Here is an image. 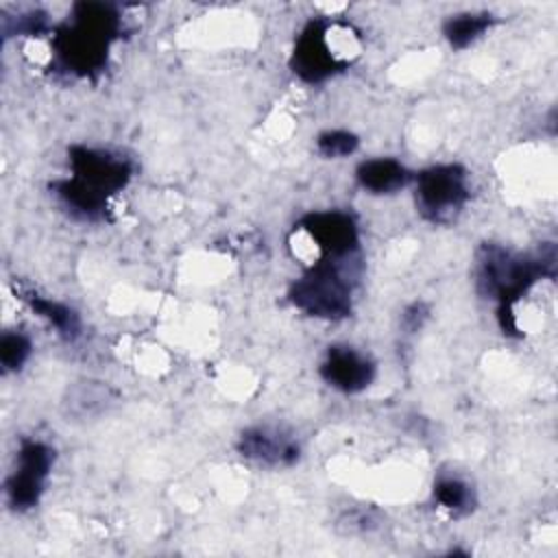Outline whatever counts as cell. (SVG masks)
Here are the masks:
<instances>
[{
    "mask_svg": "<svg viewBox=\"0 0 558 558\" xmlns=\"http://www.w3.org/2000/svg\"><path fill=\"white\" fill-rule=\"evenodd\" d=\"M120 15L111 4L78 2L72 17L52 35L57 63L72 76L89 78L105 70L109 48L120 37Z\"/></svg>",
    "mask_w": 558,
    "mask_h": 558,
    "instance_id": "obj_1",
    "label": "cell"
},
{
    "mask_svg": "<svg viewBox=\"0 0 558 558\" xmlns=\"http://www.w3.org/2000/svg\"><path fill=\"white\" fill-rule=\"evenodd\" d=\"M556 275V251L547 246L538 255H519L499 244H482L475 253V288L499 303V318L514 316V303L541 279Z\"/></svg>",
    "mask_w": 558,
    "mask_h": 558,
    "instance_id": "obj_2",
    "label": "cell"
},
{
    "mask_svg": "<svg viewBox=\"0 0 558 558\" xmlns=\"http://www.w3.org/2000/svg\"><path fill=\"white\" fill-rule=\"evenodd\" d=\"M290 301L307 316L342 320L353 310V286L340 259L320 257L292 283Z\"/></svg>",
    "mask_w": 558,
    "mask_h": 558,
    "instance_id": "obj_3",
    "label": "cell"
},
{
    "mask_svg": "<svg viewBox=\"0 0 558 558\" xmlns=\"http://www.w3.org/2000/svg\"><path fill=\"white\" fill-rule=\"evenodd\" d=\"M416 211L434 225L453 220L469 201L466 170L460 163H436L416 174Z\"/></svg>",
    "mask_w": 558,
    "mask_h": 558,
    "instance_id": "obj_4",
    "label": "cell"
},
{
    "mask_svg": "<svg viewBox=\"0 0 558 558\" xmlns=\"http://www.w3.org/2000/svg\"><path fill=\"white\" fill-rule=\"evenodd\" d=\"M54 464V449L41 440H22L15 469L7 480V501L13 510H31L39 504L50 469Z\"/></svg>",
    "mask_w": 558,
    "mask_h": 558,
    "instance_id": "obj_5",
    "label": "cell"
},
{
    "mask_svg": "<svg viewBox=\"0 0 558 558\" xmlns=\"http://www.w3.org/2000/svg\"><path fill=\"white\" fill-rule=\"evenodd\" d=\"M68 155L72 179H76L78 183H83L85 187L105 198L118 194L131 181V163L120 155L81 144L72 146Z\"/></svg>",
    "mask_w": 558,
    "mask_h": 558,
    "instance_id": "obj_6",
    "label": "cell"
},
{
    "mask_svg": "<svg viewBox=\"0 0 558 558\" xmlns=\"http://www.w3.org/2000/svg\"><path fill=\"white\" fill-rule=\"evenodd\" d=\"M327 31L329 26L325 20H310L294 41L290 68L305 83H323L342 72L349 63L331 50Z\"/></svg>",
    "mask_w": 558,
    "mask_h": 558,
    "instance_id": "obj_7",
    "label": "cell"
},
{
    "mask_svg": "<svg viewBox=\"0 0 558 558\" xmlns=\"http://www.w3.org/2000/svg\"><path fill=\"white\" fill-rule=\"evenodd\" d=\"M299 227L310 235L323 257L344 259L357 251L360 233L351 214L327 209L310 211L301 218Z\"/></svg>",
    "mask_w": 558,
    "mask_h": 558,
    "instance_id": "obj_8",
    "label": "cell"
},
{
    "mask_svg": "<svg viewBox=\"0 0 558 558\" xmlns=\"http://www.w3.org/2000/svg\"><path fill=\"white\" fill-rule=\"evenodd\" d=\"M238 451L242 458L270 469L292 466L301 458L296 438L272 425H255L244 429L238 438Z\"/></svg>",
    "mask_w": 558,
    "mask_h": 558,
    "instance_id": "obj_9",
    "label": "cell"
},
{
    "mask_svg": "<svg viewBox=\"0 0 558 558\" xmlns=\"http://www.w3.org/2000/svg\"><path fill=\"white\" fill-rule=\"evenodd\" d=\"M320 377L331 388L355 395L373 384L375 364L353 347L333 344L325 353V360L320 364Z\"/></svg>",
    "mask_w": 558,
    "mask_h": 558,
    "instance_id": "obj_10",
    "label": "cell"
},
{
    "mask_svg": "<svg viewBox=\"0 0 558 558\" xmlns=\"http://www.w3.org/2000/svg\"><path fill=\"white\" fill-rule=\"evenodd\" d=\"M357 183L373 194H392L410 181L408 168L392 157L366 159L355 170Z\"/></svg>",
    "mask_w": 558,
    "mask_h": 558,
    "instance_id": "obj_11",
    "label": "cell"
},
{
    "mask_svg": "<svg viewBox=\"0 0 558 558\" xmlns=\"http://www.w3.org/2000/svg\"><path fill=\"white\" fill-rule=\"evenodd\" d=\"M54 194L59 196V201L76 216L85 218V220H102L107 214V203L109 198L92 192L89 187H85L83 183H78L76 179H63L57 181L52 185Z\"/></svg>",
    "mask_w": 558,
    "mask_h": 558,
    "instance_id": "obj_12",
    "label": "cell"
},
{
    "mask_svg": "<svg viewBox=\"0 0 558 558\" xmlns=\"http://www.w3.org/2000/svg\"><path fill=\"white\" fill-rule=\"evenodd\" d=\"M20 294H22V299L28 303V307L37 316H41L46 323H50L57 329V333L63 340L78 338V333H81V318H78V314L72 307H68L65 303L52 301L48 296H41V294L33 292V290H22Z\"/></svg>",
    "mask_w": 558,
    "mask_h": 558,
    "instance_id": "obj_13",
    "label": "cell"
},
{
    "mask_svg": "<svg viewBox=\"0 0 558 558\" xmlns=\"http://www.w3.org/2000/svg\"><path fill=\"white\" fill-rule=\"evenodd\" d=\"M490 13H458L442 24V35L451 48L462 50L484 37L493 26Z\"/></svg>",
    "mask_w": 558,
    "mask_h": 558,
    "instance_id": "obj_14",
    "label": "cell"
},
{
    "mask_svg": "<svg viewBox=\"0 0 558 558\" xmlns=\"http://www.w3.org/2000/svg\"><path fill=\"white\" fill-rule=\"evenodd\" d=\"M111 403L109 388L100 381H83L76 388L70 390V397L65 401L68 412L76 416H94L96 412H102Z\"/></svg>",
    "mask_w": 558,
    "mask_h": 558,
    "instance_id": "obj_15",
    "label": "cell"
},
{
    "mask_svg": "<svg viewBox=\"0 0 558 558\" xmlns=\"http://www.w3.org/2000/svg\"><path fill=\"white\" fill-rule=\"evenodd\" d=\"M434 499L451 514H466L475 504L473 488L460 477H440L434 484Z\"/></svg>",
    "mask_w": 558,
    "mask_h": 558,
    "instance_id": "obj_16",
    "label": "cell"
},
{
    "mask_svg": "<svg viewBox=\"0 0 558 558\" xmlns=\"http://www.w3.org/2000/svg\"><path fill=\"white\" fill-rule=\"evenodd\" d=\"M33 342L22 331H4L0 338V364L4 373L20 371L31 357Z\"/></svg>",
    "mask_w": 558,
    "mask_h": 558,
    "instance_id": "obj_17",
    "label": "cell"
},
{
    "mask_svg": "<svg viewBox=\"0 0 558 558\" xmlns=\"http://www.w3.org/2000/svg\"><path fill=\"white\" fill-rule=\"evenodd\" d=\"M360 140L355 133L344 129H329L316 137V150L327 159H340L355 153Z\"/></svg>",
    "mask_w": 558,
    "mask_h": 558,
    "instance_id": "obj_18",
    "label": "cell"
},
{
    "mask_svg": "<svg viewBox=\"0 0 558 558\" xmlns=\"http://www.w3.org/2000/svg\"><path fill=\"white\" fill-rule=\"evenodd\" d=\"M11 28H13L15 33L28 35V37L41 35V33L48 31V17H46L44 13H39V11H31V13L20 15V17L13 22Z\"/></svg>",
    "mask_w": 558,
    "mask_h": 558,
    "instance_id": "obj_19",
    "label": "cell"
},
{
    "mask_svg": "<svg viewBox=\"0 0 558 558\" xmlns=\"http://www.w3.org/2000/svg\"><path fill=\"white\" fill-rule=\"evenodd\" d=\"M429 318V305L423 301H414L412 305H408L401 314V325L408 333H416L418 329H423L425 320Z\"/></svg>",
    "mask_w": 558,
    "mask_h": 558,
    "instance_id": "obj_20",
    "label": "cell"
},
{
    "mask_svg": "<svg viewBox=\"0 0 558 558\" xmlns=\"http://www.w3.org/2000/svg\"><path fill=\"white\" fill-rule=\"evenodd\" d=\"M340 525L344 527L347 534H355V532H368L375 523H373V519L368 517V512L357 510V512H347V514L340 519Z\"/></svg>",
    "mask_w": 558,
    "mask_h": 558,
    "instance_id": "obj_21",
    "label": "cell"
}]
</instances>
